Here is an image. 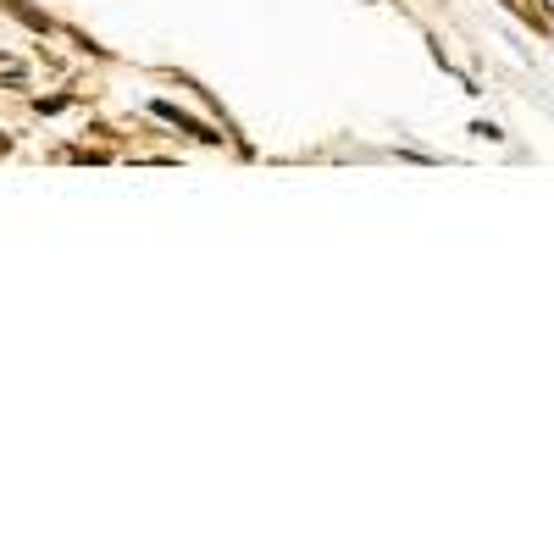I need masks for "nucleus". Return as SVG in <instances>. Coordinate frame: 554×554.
Wrapping results in <instances>:
<instances>
[]
</instances>
